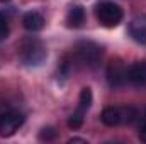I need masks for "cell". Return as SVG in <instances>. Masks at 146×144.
I'll return each mask as SVG.
<instances>
[{
  "instance_id": "12",
  "label": "cell",
  "mask_w": 146,
  "mask_h": 144,
  "mask_svg": "<svg viewBox=\"0 0 146 144\" xmlns=\"http://www.w3.org/2000/svg\"><path fill=\"white\" fill-rule=\"evenodd\" d=\"M7 36H9V22H7L5 15L0 14V41L7 39Z\"/></svg>"
},
{
  "instance_id": "11",
  "label": "cell",
  "mask_w": 146,
  "mask_h": 144,
  "mask_svg": "<svg viewBox=\"0 0 146 144\" xmlns=\"http://www.w3.org/2000/svg\"><path fill=\"white\" fill-rule=\"evenodd\" d=\"M85 22V10L82 5H75L66 14V24L68 27H80Z\"/></svg>"
},
{
  "instance_id": "1",
  "label": "cell",
  "mask_w": 146,
  "mask_h": 144,
  "mask_svg": "<svg viewBox=\"0 0 146 144\" xmlns=\"http://www.w3.org/2000/svg\"><path fill=\"white\" fill-rule=\"evenodd\" d=\"M48 56L44 42L36 36L24 37L19 44V58L27 66H39Z\"/></svg>"
},
{
  "instance_id": "6",
  "label": "cell",
  "mask_w": 146,
  "mask_h": 144,
  "mask_svg": "<svg viewBox=\"0 0 146 144\" xmlns=\"http://www.w3.org/2000/svg\"><path fill=\"white\" fill-rule=\"evenodd\" d=\"M90 105H92V92H90V88H82L80 100H78V108L73 112L70 120H68V126L72 129H78L83 124V115L90 108Z\"/></svg>"
},
{
  "instance_id": "14",
  "label": "cell",
  "mask_w": 146,
  "mask_h": 144,
  "mask_svg": "<svg viewBox=\"0 0 146 144\" xmlns=\"http://www.w3.org/2000/svg\"><path fill=\"white\" fill-rule=\"evenodd\" d=\"M139 139H141L143 143H146V122L143 124V127H141V132H139Z\"/></svg>"
},
{
  "instance_id": "8",
  "label": "cell",
  "mask_w": 146,
  "mask_h": 144,
  "mask_svg": "<svg viewBox=\"0 0 146 144\" xmlns=\"http://www.w3.org/2000/svg\"><path fill=\"white\" fill-rule=\"evenodd\" d=\"M129 36L133 37L136 42L146 44V15H136L129 22Z\"/></svg>"
},
{
  "instance_id": "4",
  "label": "cell",
  "mask_w": 146,
  "mask_h": 144,
  "mask_svg": "<svg viewBox=\"0 0 146 144\" xmlns=\"http://www.w3.org/2000/svg\"><path fill=\"white\" fill-rule=\"evenodd\" d=\"M107 81L112 88H121L127 83V68L121 59H112L106 70Z\"/></svg>"
},
{
  "instance_id": "5",
  "label": "cell",
  "mask_w": 146,
  "mask_h": 144,
  "mask_svg": "<svg viewBox=\"0 0 146 144\" xmlns=\"http://www.w3.org/2000/svg\"><path fill=\"white\" fill-rule=\"evenodd\" d=\"M24 124V115L21 112H5L0 115V136L2 137H10L14 136L19 127Z\"/></svg>"
},
{
  "instance_id": "13",
  "label": "cell",
  "mask_w": 146,
  "mask_h": 144,
  "mask_svg": "<svg viewBox=\"0 0 146 144\" xmlns=\"http://www.w3.org/2000/svg\"><path fill=\"white\" fill-rule=\"evenodd\" d=\"M53 137H54V131H53L51 127L42 129V132H41V139H53Z\"/></svg>"
},
{
  "instance_id": "2",
  "label": "cell",
  "mask_w": 146,
  "mask_h": 144,
  "mask_svg": "<svg viewBox=\"0 0 146 144\" xmlns=\"http://www.w3.org/2000/svg\"><path fill=\"white\" fill-rule=\"evenodd\" d=\"M102 54H104V49L102 46H99L97 42L94 41H80L75 49H73V56L75 59L83 65V66H88V68H94L99 65V61L102 59Z\"/></svg>"
},
{
  "instance_id": "10",
  "label": "cell",
  "mask_w": 146,
  "mask_h": 144,
  "mask_svg": "<svg viewBox=\"0 0 146 144\" xmlns=\"http://www.w3.org/2000/svg\"><path fill=\"white\" fill-rule=\"evenodd\" d=\"M102 122L109 127H114L117 124L122 122V108H117V107H107L102 110V115H100Z\"/></svg>"
},
{
  "instance_id": "7",
  "label": "cell",
  "mask_w": 146,
  "mask_h": 144,
  "mask_svg": "<svg viewBox=\"0 0 146 144\" xmlns=\"http://www.w3.org/2000/svg\"><path fill=\"white\" fill-rule=\"evenodd\" d=\"M127 81L136 88L146 87V61H138L127 68Z\"/></svg>"
},
{
  "instance_id": "3",
  "label": "cell",
  "mask_w": 146,
  "mask_h": 144,
  "mask_svg": "<svg viewBox=\"0 0 146 144\" xmlns=\"http://www.w3.org/2000/svg\"><path fill=\"white\" fill-rule=\"evenodd\" d=\"M95 15H97V20L99 24H102L104 27H115L121 24L124 14H122V9L110 2V0H100L97 5H95Z\"/></svg>"
},
{
  "instance_id": "15",
  "label": "cell",
  "mask_w": 146,
  "mask_h": 144,
  "mask_svg": "<svg viewBox=\"0 0 146 144\" xmlns=\"http://www.w3.org/2000/svg\"><path fill=\"white\" fill-rule=\"evenodd\" d=\"M70 143H85V139H80V137H73V139H70Z\"/></svg>"
},
{
  "instance_id": "9",
  "label": "cell",
  "mask_w": 146,
  "mask_h": 144,
  "mask_svg": "<svg viewBox=\"0 0 146 144\" xmlns=\"http://www.w3.org/2000/svg\"><path fill=\"white\" fill-rule=\"evenodd\" d=\"M22 26L29 31V32H37L44 27V17L39 12H27L22 17Z\"/></svg>"
},
{
  "instance_id": "16",
  "label": "cell",
  "mask_w": 146,
  "mask_h": 144,
  "mask_svg": "<svg viewBox=\"0 0 146 144\" xmlns=\"http://www.w3.org/2000/svg\"><path fill=\"white\" fill-rule=\"evenodd\" d=\"M0 2H9V0H0Z\"/></svg>"
}]
</instances>
